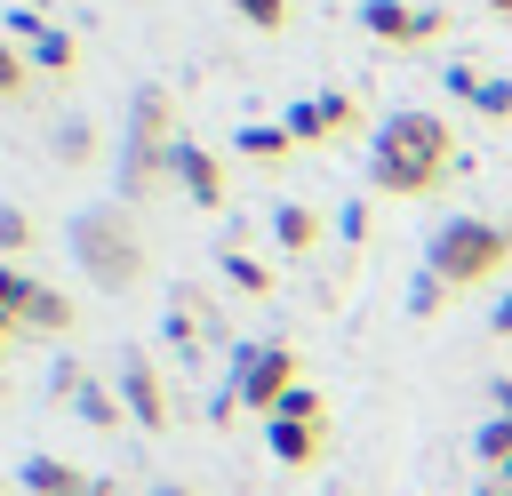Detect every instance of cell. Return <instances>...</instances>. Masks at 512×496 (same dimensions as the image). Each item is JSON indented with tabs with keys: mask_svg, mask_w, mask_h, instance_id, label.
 <instances>
[{
	"mask_svg": "<svg viewBox=\"0 0 512 496\" xmlns=\"http://www.w3.org/2000/svg\"><path fill=\"white\" fill-rule=\"evenodd\" d=\"M496 488H512V456H504V464H496Z\"/></svg>",
	"mask_w": 512,
	"mask_h": 496,
	"instance_id": "31",
	"label": "cell"
},
{
	"mask_svg": "<svg viewBox=\"0 0 512 496\" xmlns=\"http://www.w3.org/2000/svg\"><path fill=\"white\" fill-rule=\"evenodd\" d=\"M168 152H176V88L144 80L128 96V144H120V200H144L160 176H168Z\"/></svg>",
	"mask_w": 512,
	"mask_h": 496,
	"instance_id": "3",
	"label": "cell"
},
{
	"mask_svg": "<svg viewBox=\"0 0 512 496\" xmlns=\"http://www.w3.org/2000/svg\"><path fill=\"white\" fill-rule=\"evenodd\" d=\"M448 168H456V136L440 112H392L368 144V192H392V200H424Z\"/></svg>",
	"mask_w": 512,
	"mask_h": 496,
	"instance_id": "1",
	"label": "cell"
},
{
	"mask_svg": "<svg viewBox=\"0 0 512 496\" xmlns=\"http://www.w3.org/2000/svg\"><path fill=\"white\" fill-rule=\"evenodd\" d=\"M296 384H304V368H296L288 344H272V336H264V344H232V400L256 408V424H264Z\"/></svg>",
	"mask_w": 512,
	"mask_h": 496,
	"instance_id": "5",
	"label": "cell"
},
{
	"mask_svg": "<svg viewBox=\"0 0 512 496\" xmlns=\"http://www.w3.org/2000/svg\"><path fill=\"white\" fill-rule=\"evenodd\" d=\"M152 496H192V488H176V480H168V488H152Z\"/></svg>",
	"mask_w": 512,
	"mask_h": 496,
	"instance_id": "32",
	"label": "cell"
},
{
	"mask_svg": "<svg viewBox=\"0 0 512 496\" xmlns=\"http://www.w3.org/2000/svg\"><path fill=\"white\" fill-rule=\"evenodd\" d=\"M224 280L248 288V296H272V264H256L248 248H224Z\"/></svg>",
	"mask_w": 512,
	"mask_h": 496,
	"instance_id": "19",
	"label": "cell"
},
{
	"mask_svg": "<svg viewBox=\"0 0 512 496\" xmlns=\"http://www.w3.org/2000/svg\"><path fill=\"white\" fill-rule=\"evenodd\" d=\"M264 448H272V464H288V472H312L320 456H328V424H264Z\"/></svg>",
	"mask_w": 512,
	"mask_h": 496,
	"instance_id": "10",
	"label": "cell"
},
{
	"mask_svg": "<svg viewBox=\"0 0 512 496\" xmlns=\"http://www.w3.org/2000/svg\"><path fill=\"white\" fill-rule=\"evenodd\" d=\"M32 288H40L32 272H16V264H0V312H8V320H24V304H32Z\"/></svg>",
	"mask_w": 512,
	"mask_h": 496,
	"instance_id": "23",
	"label": "cell"
},
{
	"mask_svg": "<svg viewBox=\"0 0 512 496\" xmlns=\"http://www.w3.org/2000/svg\"><path fill=\"white\" fill-rule=\"evenodd\" d=\"M24 248H32V216L24 208H0V264H16Z\"/></svg>",
	"mask_w": 512,
	"mask_h": 496,
	"instance_id": "22",
	"label": "cell"
},
{
	"mask_svg": "<svg viewBox=\"0 0 512 496\" xmlns=\"http://www.w3.org/2000/svg\"><path fill=\"white\" fill-rule=\"evenodd\" d=\"M16 336H24V328H16V320H8V312H0V352H8V344H16Z\"/></svg>",
	"mask_w": 512,
	"mask_h": 496,
	"instance_id": "30",
	"label": "cell"
},
{
	"mask_svg": "<svg viewBox=\"0 0 512 496\" xmlns=\"http://www.w3.org/2000/svg\"><path fill=\"white\" fill-rule=\"evenodd\" d=\"M488 120H512V80H480V96H472Z\"/></svg>",
	"mask_w": 512,
	"mask_h": 496,
	"instance_id": "26",
	"label": "cell"
},
{
	"mask_svg": "<svg viewBox=\"0 0 512 496\" xmlns=\"http://www.w3.org/2000/svg\"><path fill=\"white\" fill-rule=\"evenodd\" d=\"M16 328H32V336H64V328H72V296H64V288H48V280H40V288H32V304H24V320H16Z\"/></svg>",
	"mask_w": 512,
	"mask_h": 496,
	"instance_id": "15",
	"label": "cell"
},
{
	"mask_svg": "<svg viewBox=\"0 0 512 496\" xmlns=\"http://www.w3.org/2000/svg\"><path fill=\"white\" fill-rule=\"evenodd\" d=\"M32 8H40V0H32Z\"/></svg>",
	"mask_w": 512,
	"mask_h": 496,
	"instance_id": "35",
	"label": "cell"
},
{
	"mask_svg": "<svg viewBox=\"0 0 512 496\" xmlns=\"http://www.w3.org/2000/svg\"><path fill=\"white\" fill-rule=\"evenodd\" d=\"M280 120H288V136H296V144H336V136H352V128H360V104H352L344 88H320V96H296Z\"/></svg>",
	"mask_w": 512,
	"mask_h": 496,
	"instance_id": "7",
	"label": "cell"
},
{
	"mask_svg": "<svg viewBox=\"0 0 512 496\" xmlns=\"http://www.w3.org/2000/svg\"><path fill=\"white\" fill-rule=\"evenodd\" d=\"M168 184H184L192 208H224V160H216L208 144H192V136H176V152H168Z\"/></svg>",
	"mask_w": 512,
	"mask_h": 496,
	"instance_id": "9",
	"label": "cell"
},
{
	"mask_svg": "<svg viewBox=\"0 0 512 496\" xmlns=\"http://www.w3.org/2000/svg\"><path fill=\"white\" fill-rule=\"evenodd\" d=\"M488 8H496V16H512V0H488Z\"/></svg>",
	"mask_w": 512,
	"mask_h": 496,
	"instance_id": "34",
	"label": "cell"
},
{
	"mask_svg": "<svg viewBox=\"0 0 512 496\" xmlns=\"http://www.w3.org/2000/svg\"><path fill=\"white\" fill-rule=\"evenodd\" d=\"M320 232H328V224H320V208H304V200H288V208L272 216V240H280L288 256H312V248H320Z\"/></svg>",
	"mask_w": 512,
	"mask_h": 496,
	"instance_id": "14",
	"label": "cell"
},
{
	"mask_svg": "<svg viewBox=\"0 0 512 496\" xmlns=\"http://www.w3.org/2000/svg\"><path fill=\"white\" fill-rule=\"evenodd\" d=\"M448 296H456L448 280H432V272H416V280H408V320H440V304H448Z\"/></svg>",
	"mask_w": 512,
	"mask_h": 496,
	"instance_id": "21",
	"label": "cell"
},
{
	"mask_svg": "<svg viewBox=\"0 0 512 496\" xmlns=\"http://www.w3.org/2000/svg\"><path fill=\"white\" fill-rule=\"evenodd\" d=\"M232 144H240V152H248L256 168H280V160L296 152V136H288V120H248V128H240Z\"/></svg>",
	"mask_w": 512,
	"mask_h": 496,
	"instance_id": "13",
	"label": "cell"
},
{
	"mask_svg": "<svg viewBox=\"0 0 512 496\" xmlns=\"http://www.w3.org/2000/svg\"><path fill=\"white\" fill-rule=\"evenodd\" d=\"M24 80H32V56L0 32V96H24Z\"/></svg>",
	"mask_w": 512,
	"mask_h": 496,
	"instance_id": "24",
	"label": "cell"
},
{
	"mask_svg": "<svg viewBox=\"0 0 512 496\" xmlns=\"http://www.w3.org/2000/svg\"><path fill=\"white\" fill-rule=\"evenodd\" d=\"M120 408L144 424V432H168L176 424V400H168V376H160V360L152 352H120Z\"/></svg>",
	"mask_w": 512,
	"mask_h": 496,
	"instance_id": "6",
	"label": "cell"
},
{
	"mask_svg": "<svg viewBox=\"0 0 512 496\" xmlns=\"http://www.w3.org/2000/svg\"><path fill=\"white\" fill-rule=\"evenodd\" d=\"M24 56H32V72H56V80H64V72L80 64V40H72L64 24H48V32H40V40L24 48Z\"/></svg>",
	"mask_w": 512,
	"mask_h": 496,
	"instance_id": "16",
	"label": "cell"
},
{
	"mask_svg": "<svg viewBox=\"0 0 512 496\" xmlns=\"http://www.w3.org/2000/svg\"><path fill=\"white\" fill-rule=\"evenodd\" d=\"M232 16L256 24V32H280V24H288V0H232Z\"/></svg>",
	"mask_w": 512,
	"mask_h": 496,
	"instance_id": "25",
	"label": "cell"
},
{
	"mask_svg": "<svg viewBox=\"0 0 512 496\" xmlns=\"http://www.w3.org/2000/svg\"><path fill=\"white\" fill-rule=\"evenodd\" d=\"M360 24L384 40V48H432L448 32L440 8H408V0H360Z\"/></svg>",
	"mask_w": 512,
	"mask_h": 496,
	"instance_id": "8",
	"label": "cell"
},
{
	"mask_svg": "<svg viewBox=\"0 0 512 496\" xmlns=\"http://www.w3.org/2000/svg\"><path fill=\"white\" fill-rule=\"evenodd\" d=\"M48 152H56L64 168H80V160H96V120H64V128L48 136Z\"/></svg>",
	"mask_w": 512,
	"mask_h": 496,
	"instance_id": "18",
	"label": "cell"
},
{
	"mask_svg": "<svg viewBox=\"0 0 512 496\" xmlns=\"http://www.w3.org/2000/svg\"><path fill=\"white\" fill-rule=\"evenodd\" d=\"M24 496H96V480L64 456H24Z\"/></svg>",
	"mask_w": 512,
	"mask_h": 496,
	"instance_id": "11",
	"label": "cell"
},
{
	"mask_svg": "<svg viewBox=\"0 0 512 496\" xmlns=\"http://www.w3.org/2000/svg\"><path fill=\"white\" fill-rule=\"evenodd\" d=\"M480 80H488V72H472V64H448V96H464V104H472V96H480Z\"/></svg>",
	"mask_w": 512,
	"mask_h": 496,
	"instance_id": "27",
	"label": "cell"
},
{
	"mask_svg": "<svg viewBox=\"0 0 512 496\" xmlns=\"http://www.w3.org/2000/svg\"><path fill=\"white\" fill-rule=\"evenodd\" d=\"M480 496H512V488H496V480H488V488H480Z\"/></svg>",
	"mask_w": 512,
	"mask_h": 496,
	"instance_id": "33",
	"label": "cell"
},
{
	"mask_svg": "<svg viewBox=\"0 0 512 496\" xmlns=\"http://www.w3.org/2000/svg\"><path fill=\"white\" fill-rule=\"evenodd\" d=\"M56 400H72V408H80V416H88L96 432H112V424H120V400H112V392H104L96 376H80V384H72V392H56Z\"/></svg>",
	"mask_w": 512,
	"mask_h": 496,
	"instance_id": "17",
	"label": "cell"
},
{
	"mask_svg": "<svg viewBox=\"0 0 512 496\" xmlns=\"http://www.w3.org/2000/svg\"><path fill=\"white\" fill-rule=\"evenodd\" d=\"M64 240H72V264L96 280V288H136L144 280V240H136V224H128V200H96V208H80L72 224H64Z\"/></svg>",
	"mask_w": 512,
	"mask_h": 496,
	"instance_id": "2",
	"label": "cell"
},
{
	"mask_svg": "<svg viewBox=\"0 0 512 496\" xmlns=\"http://www.w3.org/2000/svg\"><path fill=\"white\" fill-rule=\"evenodd\" d=\"M488 328H496V336H504V344H512V296H504V304H496V312H488Z\"/></svg>",
	"mask_w": 512,
	"mask_h": 496,
	"instance_id": "29",
	"label": "cell"
},
{
	"mask_svg": "<svg viewBox=\"0 0 512 496\" xmlns=\"http://www.w3.org/2000/svg\"><path fill=\"white\" fill-rule=\"evenodd\" d=\"M504 264H512V224H496V216H448L424 240V272L448 280V288H480Z\"/></svg>",
	"mask_w": 512,
	"mask_h": 496,
	"instance_id": "4",
	"label": "cell"
},
{
	"mask_svg": "<svg viewBox=\"0 0 512 496\" xmlns=\"http://www.w3.org/2000/svg\"><path fill=\"white\" fill-rule=\"evenodd\" d=\"M208 328H216V304H208L200 288H176V296H168V344H176V352H192Z\"/></svg>",
	"mask_w": 512,
	"mask_h": 496,
	"instance_id": "12",
	"label": "cell"
},
{
	"mask_svg": "<svg viewBox=\"0 0 512 496\" xmlns=\"http://www.w3.org/2000/svg\"><path fill=\"white\" fill-rule=\"evenodd\" d=\"M272 416H280V424H328V400H320V384H296ZM272 416H264V424H272Z\"/></svg>",
	"mask_w": 512,
	"mask_h": 496,
	"instance_id": "20",
	"label": "cell"
},
{
	"mask_svg": "<svg viewBox=\"0 0 512 496\" xmlns=\"http://www.w3.org/2000/svg\"><path fill=\"white\" fill-rule=\"evenodd\" d=\"M336 232H344V240H352V248H360V240H368V200H352V208H344V216H336Z\"/></svg>",
	"mask_w": 512,
	"mask_h": 496,
	"instance_id": "28",
	"label": "cell"
}]
</instances>
